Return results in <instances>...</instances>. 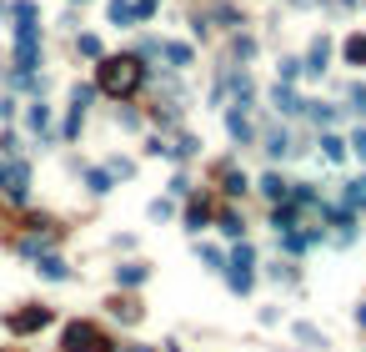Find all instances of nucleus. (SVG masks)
Returning <instances> with one entry per match:
<instances>
[{
  "label": "nucleus",
  "instance_id": "obj_1",
  "mask_svg": "<svg viewBox=\"0 0 366 352\" xmlns=\"http://www.w3.org/2000/svg\"><path fill=\"white\" fill-rule=\"evenodd\" d=\"M136 86H141V60H131V56L101 60V91L105 96H131Z\"/></svg>",
  "mask_w": 366,
  "mask_h": 352
},
{
  "label": "nucleus",
  "instance_id": "obj_2",
  "mask_svg": "<svg viewBox=\"0 0 366 352\" xmlns=\"http://www.w3.org/2000/svg\"><path fill=\"white\" fill-rule=\"evenodd\" d=\"M111 342H105V333L96 322H71L66 327V352H105Z\"/></svg>",
  "mask_w": 366,
  "mask_h": 352
},
{
  "label": "nucleus",
  "instance_id": "obj_3",
  "mask_svg": "<svg viewBox=\"0 0 366 352\" xmlns=\"http://www.w3.org/2000/svg\"><path fill=\"white\" fill-rule=\"evenodd\" d=\"M46 322H51L46 307H26V312H10V317H6L10 333H35V327H46Z\"/></svg>",
  "mask_w": 366,
  "mask_h": 352
},
{
  "label": "nucleus",
  "instance_id": "obj_4",
  "mask_svg": "<svg viewBox=\"0 0 366 352\" xmlns=\"http://www.w3.org/2000/svg\"><path fill=\"white\" fill-rule=\"evenodd\" d=\"M347 60H351V66H366V35H351L347 40Z\"/></svg>",
  "mask_w": 366,
  "mask_h": 352
},
{
  "label": "nucleus",
  "instance_id": "obj_5",
  "mask_svg": "<svg viewBox=\"0 0 366 352\" xmlns=\"http://www.w3.org/2000/svg\"><path fill=\"white\" fill-rule=\"evenodd\" d=\"M326 51H331L326 40H316V46H311V71H321V66H326Z\"/></svg>",
  "mask_w": 366,
  "mask_h": 352
},
{
  "label": "nucleus",
  "instance_id": "obj_6",
  "mask_svg": "<svg viewBox=\"0 0 366 352\" xmlns=\"http://www.w3.org/2000/svg\"><path fill=\"white\" fill-rule=\"evenodd\" d=\"M351 201H361V206H366V181H356V186H351Z\"/></svg>",
  "mask_w": 366,
  "mask_h": 352
},
{
  "label": "nucleus",
  "instance_id": "obj_7",
  "mask_svg": "<svg viewBox=\"0 0 366 352\" xmlns=\"http://www.w3.org/2000/svg\"><path fill=\"white\" fill-rule=\"evenodd\" d=\"M351 146H356V151H361V156H366V131H361V136H356V141H351Z\"/></svg>",
  "mask_w": 366,
  "mask_h": 352
},
{
  "label": "nucleus",
  "instance_id": "obj_8",
  "mask_svg": "<svg viewBox=\"0 0 366 352\" xmlns=\"http://www.w3.org/2000/svg\"><path fill=\"white\" fill-rule=\"evenodd\" d=\"M356 106H361V111H366V86H356Z\"/></svg>",
  "mask_w": 366,
  "mask_h": 352
}]
</instances>
